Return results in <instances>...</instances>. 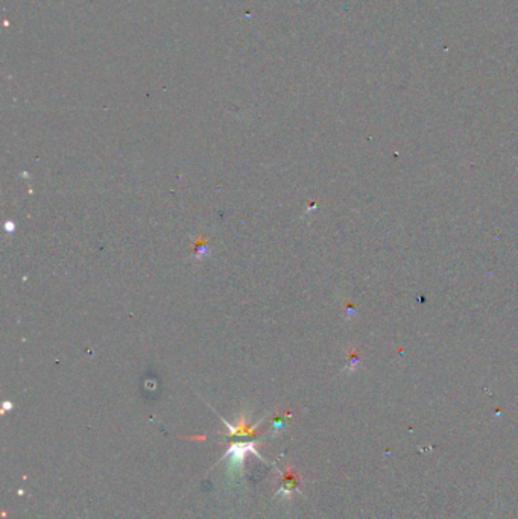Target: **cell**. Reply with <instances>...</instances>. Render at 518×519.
Listing matches in <instances>:
<instances>
[{"mask_svg": "<svg viewBox=\"0 0 518 519\" xmlns=\"http://www.w3.org/2000/svg\"><path fill=\"white\" fill-rule=\"evenodd\" d=\"M248 453L257 454L256 448H254V444H237V445H233V446H230V450H228L226 455L231 459L230 463L234 466V468H240L242 460L245 459V455H247Z\"/></svg>", "mask_w": 518, "mask_h": 519, "instance_id": "1", "label": "cell"}, {"mask_svg": "<svg viewBox=\"0 0 518 519\" xmlns=\"http://www.w3.org/2000/svg\"><path fill=\"white\" fill-rule=\"evenodd\" d=\"M295 488H296V481L292 478V474H289L287 477H285L282 492H292Z\"/></svg>", "mask_w": 518, "mask_h": 519, "instance_id": "2", "label": "cell"}]
</instances>
